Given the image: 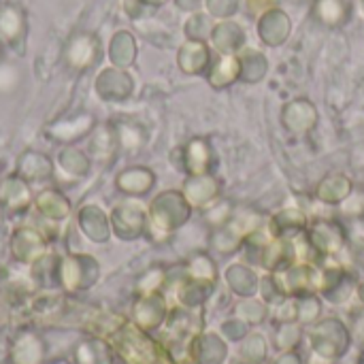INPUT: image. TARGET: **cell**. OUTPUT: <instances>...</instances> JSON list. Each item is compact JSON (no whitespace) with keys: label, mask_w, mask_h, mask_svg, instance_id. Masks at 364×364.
I'll return each mask as SVG.
<instances>
[{"label":"cell","mask_w":364,"mask_h":364,"mask_svg":"<svg viewBox=\"0 0 364 364\" xmlns=\"http://www.w3.org/2000/svg\"><path fill=\"white\" fill-rule=\"evenodd\" d=\"M224 277H226V284L230 286V290L235 294L243 296V299H252L258 292V288H260L258 275L250 267H245V264H232V267H228L226 273H224Z\"/></svg>","instance_id":"5bb4252c"},{"label":"cell","mask_w":364,"mask_h":364,"mask_svg":"<svg viewBox=\"0 0 364 364\" xmlns=\"http://www.w3.org/2000/svg\"><path fill=\"white\" fill-rule=\"evenodd\" d=\"M318 290L324 294L326 301L339 305V303H346L352 296L354 279L341 267H326L324 271H320V286H318Z\"/></svg>","instance_id":"8992f818"},{"label":"cell","mask_w":364,"mask_h":364,"mask_svg":"<svg viewBox=\"0 0 364 364\" xmlns=\"http://www.w3.org/2000/svg\"><path fill=\"white\" fill-rule=\"evenodd\" d=\"M275 0H247V6L252 13H264L269 9H273Z\"/></svg>","instance_id":"4dcf8cb0"},{"label":"cell","mask_w":364,"mask_h":364,"mask_svg":"<svg viewBox=\"0 0 364 364\" xmlns=\"http://www.w3.org/2000/svg\"><path fill=\"white\" fill-rule=\"evenodd\" d=\"M213 151L205 139H192L186 147V168L190 175H205L211 171Z\"/></svg>","instance_id":"9a60e30c"},{"label":"cell","mask_w":364,"mask_h":364,"mask_svg":"<svg viewBox=\"0 0 364 364\" xmlns=\"http://www.w3.org/2000/svg\"><path fill=\"white\" fill-rule=\"evenodd\" d=\"M301 337H303V331H301L299 322H282L279 331L275 333V346H277V350L290 352L299 346Z\"/></svg>","instance_id":"cb8c5ba5"},{"label":"cell","mask_w":364,"mask_h":364,"mask_svg":"<svg viewBox=\"0 0 364 364\" xmlns=\"http://www.w3.org/2000/svg\"><path fill=\"white\" fill-rule=\"evenodd\" d=\"M241 79V62L239 55H224L220 53L218 60L211 62V68L207 73V81L213 90H224Z\"/></svg>","instance_id":"4fadbf2b"},{"label":"cell","mask_w":364,"mask_h":364,"mask_svg":"<svg viewBox=\"0 0 364 364\" xmlns=\"http://www.w3.org/2000/svg\"><path fill=\"white\" fill-rule=\"evenodd\" d=\"M211 32H213V23L203 13L192 15L186 23V34L190 41H207V38H211Z\"/></svg>","instance_id":"d4e9b609"},{"label":"cell","mask_w":364,"mask_h":364,"mask_svg":"<svg viewBox=\"0 0 364 364\" xmlns=\"http://www.w3.org/2000/svg\"><path fill=\"white\" fill-rule=\"evenodd\" d=\"M23 34H26V21L21 11L15 6H4L0 11V36L13 45L15 41H21Z\"/></svg>","instance_id":"d6986e66"},{"label":"cell","mask_w":364,"mask_h":364,"mask_svg":"<svg viewBox=\"0 0 364 364\" xmlns=\"http://www.w3.org/2000/svg\"><path fill=\"white\" fill-rule=\"evenodd\" d=\"M269 230L273 237H279V239L299 237L307 230V215L299 207H286L271 220Z\"/></svg>","instance_id":"7c38bea8"},{"label":"cell","mask_w":364,"mask_h":364,"mask_svg":"<svg viewBox=\"0 0 364 364\" xmlns=\"http://www.w3.org/2000/svg\"><path fill=\"white\" fill-rule=\"evenodd\" d=\"M183 196L192 207H209L220 198V181L211 175H190L183 186Z\"/></svg>","instance_id":"52a82bcc"},{"label":"cell","mask_w":364,"mask_h":364,"mask_svg":"<svg viewBox=\"0 0 364 364\" xmlns=\"http://www.w3.org/2000/svg\"><path fill=\"white\" fill-rule=\"evenodd\" d=\"M316 198L322 200L324 205H343L348 198L354 194V183L348 175L335 173L326 175L318 186H316Z\"/></svg>","instance_id":"8fae6325"},{"label":"cell","mask_w":364,"mask_h":364,"mask_svg":"<svg viewBox=\"0 0 364 364\" xmlns=\"http://www.w3.org/2000/svg\"><path fill=\"white\" fill-rule=\"evenodd\" d=\"M243 364H247V363H243Z\"/></svg>","instance_id":"d590c367"},{"label":"cell","mask_w":364,"mask_h":364,"mask_svg":"<svg viewBox=\"0 0 364 364\" xmlns=\"http://www.w3.org/2000/svg\"><path fill=\"white\" fill-rule=\"evenodd\" d=\"M273 275H275V279H277V284L286 296H299V294L316 292L320 286V271H316L307 262L290 264L288 269L277 271Z\"/></svg>","instance_id":"3957f363"},{"label":"cell","mask_w":364,"mask_h":364,"mask_svg":"<svg viewBox=\"0 0 364 364\" xmlns=\"http://www.w3.org/2000/svg\"><path fill=\"white\" fill-rule=\"evenodd\" d=\"M241 356L247 364H260L267 358V339L262 335H247L241 346Z\"/></svg>","instance_id":"7402d4cb"},{"label":"cell","mask_w":364,"mask_h":364,"mask_svg":"<svg viewBox=\"0 0 364 364\" xmlns=\"http://www.w3.org/2000/svg\"><path fill=\"white\" fill-rule=\"evenodd\" d=\"M296 303V322L299 324H314L322 314V301L316 296V292L299 294L294 296Z\"/></svg>","instance_id":"ffe728a7"},{"label":"cell","mask_w":364,"mask_h":364,"mask_svg":"<svg viewBox=\"0 0 364 364\" xmlns=\"http://www.w3.org/2000/svg\"><path fill=\"white\" fill-rule=\"evenodd\" d=\"M17 70L13 66H0V92H11L15 85Z\"/></svg>","instance_id":"f546056e"},{"label":"cell","mask_w":364,"mask_h":364,"mask_svg":"<svg viewBox=\"0 0 364 364\" xmlns=\"http://www.w3.org/2000/svg\"><path fill=\"white\" fill-rule=\"evenodd\" d=\"M192 277L194 279H203V282H213L218 279V269L213 264V260L205 254H198L192 258Z\"/></svg>","instance_id":"4316f807"},{"label":"cell","mask_w":364,"mask_h":364,"mask_svg":"<svg viewBox=\"0 0 364 364\" xmlns=\"http://www.w3.org/2000/svg\"><path fill=\"white\" fill-rule=\"evenodd\" d=\"M358 299L364 303V282L363 284H358Z\"/></svg>","instance_id":"836d02e7"},{"label":"cell","mask_w":364,"mask_h":364,"mask_svg":"<svg viewBox=\"0 0 364 364\" xmlns=\"http://www.w3.org/2000/svg\"><path fill=\"white\" fill-rule=\"evenodd\" d=\"M237 316L243 322H247V324H260L267 318V305L260 303V301H254V296L252 299H245L237 307Z\"/></svg>","instance_id":"484cf974"},{"label":"cell","mask_w":364,"mask_h":364,"mask_svg":"<svg viewBox=\"0 0 364 364\" xmlns=\"http://www.w3.org/2000/svg\"><path fill=\"white\" fill-rule=\"evenodd\" d=\"M239 62H241V81L245 83H258L269 73V62L260 51L245 49L239 53Z\"/></svg>","instance_id":"e0dca14e"},{"label":"cell","mask_w":364,"mask_h":364,"mask_svg":"<svg viewBox=\"0 0 364 364\" xmlns=\"http://www.w3.org/2000/svg\"><path fill=\"white\" fill-rule=\"evenodd\" d=\"M363 13H364V0H363Z\"/></svg>","instance_id":"e575fe53"},{"label":"cell","mask_w":364,"mask_h":364,"mask_svg":"<svg viewBox=\"0 0 364 364\" xmlns=\"http://www.w3.org/2000/svg\"><path fill=\"white\" fill-rule=\"evenodd\" d=\"M247 326H250L247 322H243L241 318H237V320L224 322L222 324V333H224V337L228 341H241V339L247 337Z\"/></svg>","instance_id":"f1b7e54d"},{"label":"cell","mask_w":364,"mask_h":364,"mask_svg":"<svg viewBox=\"0 0 364 364\" xmlns=\"http://www.w3.org/2000/svg\"><path fill=\"white\" fill-rule=\"evenodd\" d=\"M141 2H145V4H151V6H160V4H164L166 0H141Z\"/></svg>","instance_id":"d6a6232c"},{"label":"cell","mask_w":364,"mask_h":364,"mask_svg":"<svg viewBox=\"0 0 364 364\" xmlns=\"http://www.w3.org/2000/svg\"><path fill=\"white\" fill-rule=\"evenodd\" d=\"M316 17L328 28H339L350 19V4L346 0H318Z\"/></svg>","instance_id":"ac0fdd59"},{"label":"cell","mask_w":364,"mask_h":364,"mask_svg":"<svg viewBox=\"0 0 364 364\" xmlns=\"http://www.w3.org/2000/svg\"><path fill=\"white\" fill-rule=\"evenodd\" d=\"M228 356V346L218 335H203L196 341V363L198 364H222Z\"/></svg>","instance_id":"2e32d148"},{"label":"cell","mask_w":364,"mask_h":364,"mask_svg":"<svg viewBox=\"0 0 364 364\" xmlns=\"http://www.w3.org/2000/svg\"><path fill=\"white\" fill-rule=\"evenodd\" d=\"M290 30H292V23H290V17L282 11V9H269L260 15V21H258V36L271 45V47H277L282 43H286V38L290 36Z\"/></svg>","instance_id":"ba28073f"},{"label":"cell","mask_w":364,"mask_h":364,"mask_svg":"<svg viewBox=\"0 0 364 364\" xmlns=\"http://www.w3.org/2000/svg\"><path fill=\"white\" fill-rule=\"evenodd\" d=\"M245 41H247V34L243 26H239L237 21H220L218 26H213L211 43L218 49V53L237 55L245 47Z\"/></svg>","instance_id":"9c48e42d"},{"label":"cell","mask_w":364,"mask_h":364,"mask_svg":"<svg viewBox=\"0 0 364 364\" xmlns=\"http://www.w3.org/2000/svg\"><path fill=\"white\" fill-rule=\"evenodd\" d=\"M275 364H303V360H301V356L296 354V352H286V354H282L277 360H275Z\"/></svg>","instance_id":"1f68e13d"},{"label":"cell","mask_w":364,"mask_h":364,"mask_svg":"<svg viewBox=\"0 0 364 364\" xmlns=\"http://www.w3.org/2000/svg\"><path fill=\"white\" fill-rule=\"evenodd\" d=\"M211 51L205 41H186L179 49V66L188 75H205L211 68Z\"/></svg>","instance_id":"30bf717a"},{"label":"cell","mask_w":364,"mask_h":364,"mask_svg":"<svg viewBox=\"0 0 364 364\" xmlns=\"http://www.w3.org/2000/svg\"><path fill=\"white\" fill-rule=\"evenodd\" d=\"M282 124L288 132L292 134H307L316 128L318 124V109L311 100L307 98H296L290 100L282 109Z\"/></svg>","instance_id":"5b68a950"},{"label":"cell","mask_w":364,"mask_h":364,"mask_svg":"<svg viewBox=\"0 0 364 364\" xmlns=\"http://www.w3.org/2000/svg\"><path fill=\"white\" fill-rule=\"evenodd\" d=\"M98 55V47H96V41L90 38V36H79L70 43L68 47V58L73 64L77 66H87L96 60Z\"/></svg>","instance_id":"44dd1931"},{"label":"cell","mask_w":364,"mask_h":364,"mask_svg":"<svg viewBox=\"0 0 364 364\" xmlns=\"http://www.w3.org/2000/svg\"><path fill=\"white\" fill-rule=\"evenodd\" d=\"M309 339L314 356L326 364L335 363L350 350V333L346 324L337 318H328L316 324L309 333Z\"/></svg>","instance_id":"6da1fadb"},{"label":"cell","mask_w":364,"mask_h":364,"mask_svg":"<svg viewBox=\"0 0 364 364\" xmlns=\"http://www.w3.org/2000/svg\"><path fill=\"white\" fill-rule=\"evenodd\" d=\"M346 241L348 232L337 220H314L307 226V243L322 258L339 254L346 247Z\"/></svg>","instance_id":"7a4b0ae2"},{"label":"cell","mask_w":364,"mask_h":364,"mask_svg":"<svg viewBox=\"0 0 364 364\" xmlns=\"http://www.w3.org/2000/svg\"><path fill=\"white\" fill-rule=\"evenodd\" d=\"M207 9L209 15L226 19L239 11V0H207Z\"/></svg>","instance_id":"83f0119b"},{"label":"cell","mask_w":364,"mask_h":364,"mask_svg":"<svg viewBox=\"0 0 364 364\" xmlns=\"http://www.w3.org/2000/svg\"><path fill=\"white\" fill-rule=\"evenodd\" d=\"M190 213H192V205L179 192H168L154 203V220L158 222V226L166 230L186 224L190 220Z\"/></svg>","instance_id":"277c9868"},{"label":"cell","mask_w":364,"mask_h":364,"mask_svg":"<svg viewBox=\"0 0 364 364\" xmlns=\"http://www.w3.org/2000/svg\"><path fill=\"white\" fill-rule=\"evenodd\" d=\"M134 53H136V47H134V41L128 32H119L115 38H113V47H111V58L115 64H130L134 60Z\"/></svg>","instance_id":"603a6c76"}]
</instances>
